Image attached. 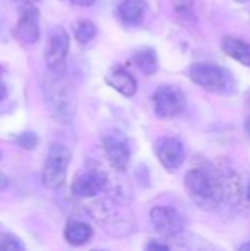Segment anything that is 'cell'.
<instances>
[{
	"instance_id": "cell-2",
	"label": "cell",
	"mask_w": 250,
	"mask_h": 251,
	"mask_svg": "<svg viewBox=\"0 0 250 251\" xmlns=\"http://www.w3.org/2000/svg\"><path fill=\"white\" fill-rule=\"evenodd\" d=\"M184 185L190 199L205 210L215 209L222 199L220 181L205 169H190L186 175Z\"/></svg>"
},
{
	"instance_id": "cell-9",
	"label": "cell",
	"mask_w": 250,
	"mask_h": 251,
	"mask_svg": "<svg viewBox=\"0 0 250 251\" xmlns=\"http://www.w3.org/2000/svg\"><path fill=\"white\" fill-rule=\"evenodd\" d=\"M150 221L156 232L164 238H174L184 229L183 216L169 206H156L150 210Z\"/></svg>"
},
{
	"instance_id": "cell-23",
	"label": "cell",
	"mask_w": 250,
	"mask_h": 251,
	"mask_svg": "<svg viewBox=\"0 0 250 251\" xmlns=\"http://www.w3.org/2000/svg\"><path fill=\"white\" fill-rule=\"evenodd\" d=\"M6 97H7V87H6V84L1 81V78H0V101L4 100Z\"/></svg>"
},
{
	"instance_id": "cell-17",
	"label": "cell",
	"mask_w": 250,
	"mask_h": 251,
	"mask_svg": "<svg viewBox=\"0 0 250 251\" xmlns=\"http://www.w3.org/2000/svg\"><path fill=\"white\" fill-rule=\"evenodd\" d=\"M74 37L81 44L90 43L96 37V25L91 21H78L74 26Z\"/></svg>"
},
{
	"instance_id": "cell-16",
	"label": "cell",
	"mask_w": 250,
	"mask_h": 251,
	"mask_svg": "<svg viewBox=\"0 0 250 251\" xmlns=\"http://www.w3.org/2000/svg\"><path fill=\"white\" fill-rule=\"evenodd\" d=\"M133 62L144 75H153L159 68L156 50L152 47H143L137 50L133 56Z\"/></svg>"
},
{
	"instance_id": "cell-3",
	"label": "cell",
	"mask_w": 250,
	"mask_h": 251,
	"mask_svg": "<svg viewBox=\"0 0 250 251\" xmlns=\"http://www.w3.org/2000/svg\"><path fill=\"white\" fill-rule=\"evenodd\" d=\"M187 74L192 82L215 94L230 96L237 90L234 75L228 69L214 63H194L189 68Z\"/></svg>"
},
{
	"instance_id": "cell-13",
	"label": "cell",
	"mask_w": 250,
	"mask_h": 251,
	"mask_svg": "<svg viewBox=\"0 0 250 251\" xmlns=\"http://www.w3.org/2000/svg\"><path fill=\"white\" fill-rule=\"evenodd\" d=\"M146 10V0H122L118 6V16L125 25L136 26L143 22Z\"/></svg>"
},
{
	"instance_id": "cell-4",
	"label": "cell",
	"mask_w": 250,
	"mask_h": 251,
	"mask_svg": "<svg viewBox=\"0 0 250 251\" xmlns=\"http://www.w3.org/2000/svg\"><path fill=\"white\" fill-rule=\"evenodd\" d=\"M71 151L66 146L60 143H53L47 151L46 162L41 171L43 185L52 190L63 185L68 174V166L71 163Z\"/></svg>"
},
{
	"instance_id": "cell-28",
	"label": "cell",
	"mask_w": 250,
	"mask_h": 251,
	"mask_svg": "<svg viewBox=\"0 0 250 251\" xmlns=\"http://www.w3.org/2000/svg\"><path fill=\"white\" fill-rule=\"evenodd\" d=\"M237 1H246V0H237Z\"/></svg>"
},
{
	"instance_id": "cell-12",
	"label": "cell",
	"mask_w": 250,
	"mask_h": 251,
	"mask_svg": "<svg viewBox=\"0 0 250 251\" xmlns=\"http://www.w3.org/2000/svg\"><path fill=\"white\" fill-rule=\"evenodd\" d=\"M105 82L125 97H131L137 91L136 78L124 66H112L105 75Z\"/></svg>"
},
{
	"instance_id": "cell-18",
	"label": "cell",
	"mask_w": 250,
	"mask_h": 251,
	"mask_svg": "<svg viewBox=\"0 0 250 251\" xmlns=\"http://www.w3.org/2000/svg\"><path fill=\"white\" fill-rule=\"evenodd\" d=\"M25 246L13 234H3L0 237V251H22Z\"/></svg>"
},
{
	"instance_id": "cell-26",
	"label": "cell",
	"mask_w": 250,
	"mask_h": 251,
	"mask_svg": "<svg viewBox=\"0 0 250 251\" xmlns=\"http://www.w3.org/2000/svg\"><path fill=\"white\" fill-rule=\"evenodd\" d=\"M18 1H22V3L25 4V3H35V1H38V0H18Z\"/></svg>"
},
{
	"instance_id": "cell-8",
	"label": "cell",
	"mask_w": 250,
	"mask_h": 251,
	"mask_svg": "<svg viewBox=\"0 0 250 251\" xmlns=\"http://www.w3.org/2000/svg\"><path fill=\"white\" fill-rule=\"evenodd\" d=\"M108 184V176L105 172L96 168L83 169L78 172L71 184V191L74 196L80 199H90L97 196L105 190Z\"/></svg>"
},
{
	"instance_id": "cell-24",
	"label": "cell",
	"mask_w": 250,
	"mask_h": 251,
	"mask_svg": "<svg viewBox=\"0 0 250 251\" xmlns=\"http://www.w3.org/2000/svg\"><path fill=\"white\" fill-rule=\"evenodd\" d=\"M245 129H246V132L250 135V118L246 119V124H245Z\"/></svg>"
},
{
	"instance_id": "cell-25",
	"label": "cell",
	"mask_w": 250,
	"mask_h": 251,
	"mask_svg": "<svg viewBox=\"0 0 250 251\" xmlns=\"http://www.w3.org/2000/svg\"><path fill=\"white\" fill-rule=\"evenodd\" d=\"M240 250L243 251V250H250V241L249 243H245V244H242L240 246Z\"/></svg>"
},
{
	"instance_id": "cell-21",
	"label": "cell",
	"mask_w": 250,
	"mask_h": 251,
	"mask_svg": "<svg viewBox=\"0 0 250 251\" xmlns=\"http://www.w3.org/2000/svg\"><path fill=\"white\" fill-rule=\"evenodd\" d=\"M71 3L77 4V6H84V7H88V6H93L96 0H69Z\"/></svg>"
},
{
	"instance_id": "cell-1",
	"label": "cell",
	"mask_w": 250,
	"mask_h": 251,
	"mask_svg": "<svg viewBox=\"0 0 250 251\" xmlns=\"http://www.w3.org/2000/svg\"><path fill=\"white\" fill-rule=\"evenodd\" d=\"M43 94L50 115L59 124H69L77 112V96L71 82L60 71H50L44 78Z\"/></svg>"
},
{
	"instance_id": "cell-22",
	"label": "cell",
	"mask_w": 250,
	"mask_h": 251,
	"mask_svg": "<svg viewBox=\"0 0 250 251\" xmlns=\"http://www.w3.org/2000/svg\"><path fill=\"white\" fill-rule=\"evenodd\" d=\"M7 185H9V178H7L3 172H0V191L6 190Z\"/></svg>"
},
{
	"instance_id": "cell-15",
	"label": "cell",
	"mask_w": 250,
	"mask_h": 251,
	"mask_svg": "<svg viewBox=\"0 0 250 251\" xmlns=\"http://www.w3.org/2000/svg\"><path fill=\"white\" fill-rule=\"evenodd\" d=\"M222 50L227 56L237 60L239 63L250 66V43L234 37H225L222 40Z\"/></svg>"
},
{
	"instance_id": "cell-19",
	"label": "cell",
	"mask_w": 250,
	"mask_h": 251,
	"mask_svg": "<svg viewBox=\"0 0 250 251\" xmlns=\"http://www.w3.org/2000/svg\"><path fill=\"white\" fill-rule=\"evenodd\" d=\"M16 143L19 147L25 149V150H32L35 149V146L38 144V137L35 132L32 131H25V132H21L19 135L15 137Z\"/></svg>"
},
{
	"instance_id": "cell-5",
	"label": "cell",
	"mask_w": 250,
	"mask_h": 251,
	"mask_svg": "<svg viewBox=\"0 0 250 251\" xmlns=\"http://www.w3.org/2000/svg\"><path fill=\"white\" fill-rule=\"evenodd\" d=\"M155 113L161 119L178 116L186 109V94L177 85H161L153 94Z\"/></svg>"
},
{
	"instance_id": "cell-27",
	"label": "cell",
	"mask_w": 250,
	"mask_h": 251,
	"mask_svg": "<svg viewBox=\"0 0 250 251\" xmlns=\"http://www.w3.org/2000/svg\"><path fill=\"white\" fill-rule=\"evenodd\" d=\"M248 199L250 200V184H249V188H248Z\"/></svg>"
},
{
	"instance_id": "cell-7",
	"label": "cell",
	"mask_w": 250,
	"mask_h": 251,
	"mask_svg": "<svg viewBox=\"0 0 250 251\" xmlns=\"http://www.w3.org/2000/svg\"><path fill=\"white\" fill-rule=\"evenodd\" d=\"M71 38L62 26H55L47 38L44 49V62L49 71H60L69 51Z\"/></svg>"
},
{
	"instance_id": "cell-10",
	"label": "cell",
	"mask_w": 250,
	"mask_h": 251,
	"mask_svg": "<svg viewBox=\"0 0 250 251\" xmlns=\"http://www.w3.org/2000/svg\"><path fill=\"white\" fill-rule=\"evenodd\" d=\"M103 150L113 169L118 172L127 171L131 160V149L128 140L122 134L113 132L103 137Z\"/></svg>"
},
{
	"instance_id": "cell-6",
	"label": "cell",
	"mask_w": 250,
	"mask_h": 251,
	"mask_svg": "<svg viewBox=\"0 0 250 251\" xmlns=\"http://www.w3.org/2000/svg\"><path fill=\"white\" fill-rule=\"evenodd\" d=\"M13 35L24 47L34 46L40 40V10L34 3H25L22 6Z\"/></svg>"
},
{
	"instance_id": "cell-14",
	"label": "cell",
	"mask_w": 250,
	"mask_h": 251,
	"mask_svg": "<svg viewBox=\"0 0 250 251\" xmlns=\"http://www.w3.org/2000/svg\"><path fill=\"white\" fill-rule=\"evenodd\" d=\"M65 240L68 244L74 246V247H80L87 244L91 237H93V228L81 221H71L66 224L65 226Z\"/></svg>"
},
{
	"instance_id": "cell-20",
	"label": "cell",
	"mask_w": 250,
	"mask_h": 251,
	"mask_svg": "<svg viewBox=\"0 0 250 251\" xmlns=\"http://www.w3.org/2000/svg\"><path fill=\"white\" fill-rule=\"evenodd\" d=\"M146 249L149 251H167L169 250V247L167 244H162V243H158V241H152L146 246Z\"/></svg>"
},
{
	"instance_id": "cell-29",
	"label": "cell",
	"mask_w": 250,
	"mask_h": 251,
	"mask_svg": "<svg viewBox=\"0 0 250 251\" xmlns=\"http://www.w3.org/2000/svg\"><path fill=\"white\" fill-rule=\"evenodd\" d=\"M0 160H1V151H0Z\"/></svg>"
},
{
	"instance_id": "cell-11",
	"label": "cell",
	"mask_w": 250,
	"mask_h": 251,
	"mask_svg": "<svg viewBox=\"0 0 250 251\" xmlns=\"http://www.w3.org/2000/svg\"><path fill=\"white\" fill-rule=\"evenodd\" d=\"M155 153L161 165L168 171L178 169L186 160L184 146L175 137H159L155 143Z\"/></svg>"
}]
</instances>
